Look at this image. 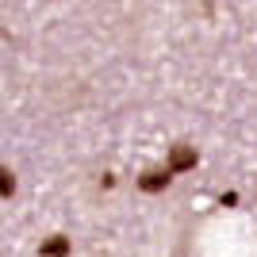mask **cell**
I'll return each mask as SVG.
<instances>
[{
    "label": "cell",
    "mask_w": 257,
    "mask_h": 257,
    "mask_svg": "<svg viewBox=\"0 0 257 257\" xmlns=\"http://www.w3.org/2000/svg\"><path fill=\"white\" fill-rule=\"evenodd\" d=\"M188 165H196V150L177 146V150H173V169H188ZM173 169H169V173H173Z\"/></svg>",
    "instance_id": "6da1fadb"
},
{
    "label": "cell",
    "mask_w": 257,
    "mask_h": 257,
    "mask_svg": "<svg viewBox=\"0 0 257 257\" xmlns=\"http://www.w3.org/2000/svg\"><path fill=\"white\" fill-rule=\"evenodd\" d=\"M165 181H169V169H165V173H146V181H139V184H142V188H150V192H154V188H161V184H165Z\"/></svg>",
    "instance_id": "7a4b0ae2"
},
{
    "label": "cell",
    "mask_w": 257,
    "mask_h": 257,
    "mask_svg": "<svg viewBox=\"0 0 257 257\" xmlns=\"http://www.w3.org/2000/svg\"><path fill=\"white\" fill-rule=\"evenodd\" d=\"M12 192H16V177L8 169H0V196H12Z\"/></svg>",
    "instance_id": "3957f363"
}]
</instances>
